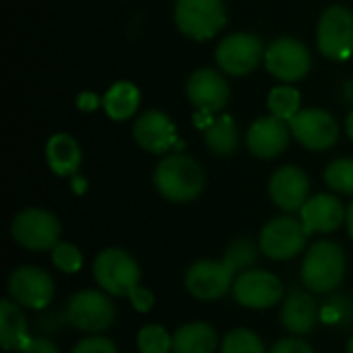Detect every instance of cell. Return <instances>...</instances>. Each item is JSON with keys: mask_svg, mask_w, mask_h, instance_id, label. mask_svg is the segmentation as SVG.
<instances>
[{"mask_svg": "<svg viewBox=\"0 0 353 353\" xmlns=\"http://www.w3.org/2000/svg\"><path fill=\"white\" fill-rule=\"evenodd\" d=\"M54 279L48 271L23 265L17 267L8 277V296L23 308L29 310H43L54 300Z\"/></svg>", "mask_w": 353, "mask_h": 353, "instance_id": "30bf717a", "label": "cell"}, {"mask_svg": "<svg viewBox=\"0 0 353 353\" xmlns=\"http://www.w3.org/2000/svg\"><path fill=\"white\" fill-rule=\"evenodd\" d=\"M308 240V232L304 223L296 217L281 215L271 219L259 238L261 252L273 261H290L298 256Z\"/></svg>", "mask_w": 353, "mask_h": 353, "instance_id": "9c48e42d", "label": "cell"}, {"mask_svg": "<svg viewBox=\"0 0 353 353\" xmlns=\"http://www.w3.org/2000/svg\"><path fill=\"white\" fill-rule=\"evenodd\" d=\"M99 105H103V99H99V95L93 93V91H83L77 97V108L83 110V112H93Z\"/></svg>", "mask_w": 353, "mask_h": 353, "instance_id": "74e56055", "label": "cell"}, {"mask_svg": "<svg viewBox=\"0 0 353 353\" xmlns=\"http://www.w3.org/2000/svg\"><path fill=\"white\" fill-rule=\"evenodd\" d=\"M290 137H292L290 122L277 116H263L250 124L246 132V145L254 157L273 159L288 149Z\"/></svg>", "mask_w": 353, "mask_h": 353, "instance_id": "ac0fdd59", "label": "cell"}, {"mask_svg": "<svg viewBox=\"0 0 353 353\" xmlns=\"http://www.w3.org/2000/svg\"><path fill=\"white\" fill-rule=\"evenodd\" d=\"M279 321H281L283 329L290 331L292 335H296V337L308 335L314 331L316 323L321 321L319 302L314 300L312 294L294 288L281 304Z\"/></svg>", "mask_w": 353, "mask_h": 353, "instance_id": "ffe728a7", "label": "cell"}, {"mask_svg": "<svg viewBox=\"0 0 353 353\" xmlns=\"http://www.w3.org/2000/svg\"><path fill=\"white\" fill-rule=\"evenodd\" d=\"M345 99H347V101H353V81H347V83H345Z\"/></svg>", "mask_w": 353, "mask_h": 353, "instance_id": "60d3db41", "label": "cell"}, {"mask_svg": "<svg viewBox=\"0 0 353 353\" xmlns=\"http://www.w3.org/2000/svg\"><path fill=\"white\" fill-rule=\"evenodd\" d=\"M46 161L56 176H74L83 163V151L70 134L56 132L46 143Z\"/></svg>", "mask_w": 353, "mask_h": 353, "instance_id": "44dd1931", "label": "cell"}, {"mask_svg": "<svg viewBox=\"0 0 353 353\" xmlns=\"http://www.w3.org/2000/svg\"><path fill=\"white\" fill-rule=\"evenodd\" d=\"M101 99H103V110L108 118L122 122V120L132 118V114H137L139 103H141V91L130 81H118L116 85L108 89V93Z\"/></svg>", "mask_w": 353, "mask_h": 353, "instance_id": "cb8c5ba5", "label": "cell"}, {"mask_svg": "<svg viewBox=\"0 0 353 353\" xmlns=\"http://www.w3.org/2000/svg\"><path fill=\"white\" fill-rule=\"evenodd\" d=\"M271 353H314V350L302 337H285L273 345Z\"/></svg>", "mask_w": 353, "mask_h": 353, "instance_id": "e575fe53", "label": "cell"}, {"mask_svg": "<svg viewBox=\"0 0 353 353\" xmlns=\"http://www.w3.org/2000/svg\"><path fill=\"white\" fill-rule=\"evenodd\" d=\"M221 353H267L263 339L250 329H234L221 341Z\"/></svg>", "mask_w": 353, "mask_h": 353, "instance_id": "83f0119b", "label": "cell"}, {"mask_svg": "<svg viewBox=\"0 0 353 353\" xmlns=\"http://www.w3.org/2000/svg\"><path fill=\"white\" fill-rule=\"evenodd\" d=\"M50 259H52V265L62 273H77L83 267V252L70 242L60 240L50 250Z\"/></svg>", "mask_w": 353, "mask_h": 353, "instance_id": "1f68e13d", "label": "cell"}, {"mask_svg": "<svg viewBox=\"0 0 353 353\" xmlns=\"http://www.w3.org/2000/svg\"><path fill=\"white\" fill-rule=\"evenodd\" d=\"M70 353H118V347L108 337H87L79 341Z\"/></svg>", "mask_w": 353, "mask_h": 353, "instance_id": "d6a6232c", "label": "cell"}, {"mask_svg": "<svg viewBox=\"0 0 353 353\" xmlns=\"http://www.w3.org/2000/svg\"><path fill=\"white\" fill-rule=\"evenodd\" d=\"M234 298L240 306L250 310L273 308L283 298V283L277 275L263 269H248L234 281Z\"/></svg>", "mask_w": 353, "mask_h": 353, "instance_id": "7c38bea8", "label": "cell"}, {"mask_svg": "<svg viewBox=\"0 0 353 353\" xmlns=\"http://www.w3.org/2000/svg\"><path fill=\"white\" fill-rule=\"evenodd\" d=\"M174 21L186 37L207 41L225 27L228 10L223 0H176Z\"/></svg>", "mask_w": 353, "mask_h": 353, "instance_id": "277c9868", "label": "cell"}, {"mask_svg": "<svg viewBox=\"0 0 353 353\" xmlns=\"http://www.w3.org/2000/svg\"><path fill=\"white\" fill-rule=\"evenodd\" d=\"M234 275L236 273L225 261L205 259L188 267L184 275V285L188 294L196 300H219L234 288Z\"/></svg>", "mask_w": 353, "mask_h": 353, "instance_id": "4fadbf2b", "label": "cell"}, {"mask_svg": "<svg viewBox=\"0 0 353 353\" xmlns=\"http://www.w3.org/2000/svg\"><path fill=\"white\" fill-rule=\"evenodd\" d=\"M29 325L17 302L2 300L0 302V345L6 352H23L29 343Z\"/></svg>", "mask_w": 353, "mask_h": 353, "instance_id": "7402d4cb", "label": "cell"}, {"mask_svg": "<svg viewBox=\"0 0 353 353\" xmlns=\"http://www.w3.org/2000/svg\"><path fill=\"white\" fill-rule=\"evenodd\" d=\"M153 186L170 203H190L205 188V172L196 159L170 153L155 165Z\"/></svg>", "mask_w": 353, "mask_h": 353, "instance_id": "6da1fadb", "label": "cell"}, {"mask_svg": "<svg viewBox=\"0 0 353 353\" xmlns=\"http://www.w3.org/2000/svg\"><path fill=\"white\" fill-rule=\"evenodd\" d=\"M21 353H60L56 343L48 337H31Z\"/></svg>", "mask_w": 353, "mask_h": 353, "instance_id": "8d00e7d4", "label": "cell"}, {"mask_svg": "<svg viewBox=\"0 0 353 353\" xmlns=\"http://www.w3.org/2000/svg\"><path fill=\"white\" fill-rule=\"evenodd\" d=\"M217 343V331L201 321L188 323L172 335L174 353H215Z\"/></svg>", "mask_w": 353, "mask_h": 353, "instance_id": "603a6c76", "label": "cell"}, {"mask_svg": "<svg viewBox=\"0 0 353 353\" xmlns=\"http://www.w3.org/2000/svg\"><path fill=\"white\" fill-rule=\"evenodd\" d=\"M300 101H302V95L296 87L292 85H279L275 89H271L269 93V99H267V105H269V112L271 116H277L285 122L294 120L300 112Z\"/></svg>", "mask_w": 353, "mask_h": 353, "instance_id": "484cf974", "label": "cell"}, {"mask_svg": "<svg viewBox=\"0 0 353 353\" xmlns=\"http://www.w3.org/2000/svg\"><path fill=\"white\" fill-rule=\"evenodd\" d=\"M325 182L331 190L339 194H353V159L341 157L327 165Z\"/></svg>", "mask_w": 353, "mask_h": 353, "instance_id": "f1b7e54d", "label": "cell"}, {"mask_svg": "<svg viewBox=\"0 0 353 353\" xmlns=\"http://www.w3.org/2000/svg\"><path fill=\"white\" fill-rule=\"evenodd\" d=\"M265 52L267 50L261 37L248 31H238L219 41L215 50V62L225 74L244 77L261 64Z\"/></svg>", "mask_w": 353, "mask_h": 353, "instance_id": "ba28073f", "label": "cell"}, {"mask_svg": "<svg viewBox=\"0 0 353 353\" xmlns=\"http://www.w3.org/2000/svg\"><path fill=\"white\" fill-rule=\"evenodd\" d=\"M345 269L347 261L343 248L337 242L319 240L308 248L302 261L300 277L312 294H329L343 283Z\"/></svg>", "mask_w": 353, "mask_h": 353, "instance_id": "7a4b0ae2", "label": "cell"}, {"mask_svg": "<svg viewBox=\"0 0 353 353\" xmlns=\"http://www.w3.org/2000/svg\"><path fill=\"white\" fill-rule=\"evenodd\" d=\"M238 128L232 116L223 114L217 116L209 128H205V145L211 153L219 155V157H228L232 153H236L238 149Z\"/></svg>", "mask_w": 353, "mask_h": 353, "instance_id": "d4e9b609", "label": "cell"}, {"mask_svg": "<svg viewBox=\"0 0 353 353\" xmlns=\"http://www.w3.org/2000/svg\"><path fill=\"white\" fill-rule=\"evenodd\" d=\"M137 347L141 353H170L172 335L161 325H147L137 335Z\"/></svg>", "mask_w": 353, "mask_h": 353, "instance_id": "4dcf8cb0", "label": "cell"}, {"mask_svg": "<svg viewBox=\"0 0 353 353\" xmlns=\"http://www.w3.org/2000/svg\"><path fill=\"white\" fill-rule=\"evenodd\" d=\"M68 325L85 333H101L116 321V306L101 290H81L66 304Z\"/></svg>", "mask_w": 353, "mask_h": 353, "instance_id": "8992f818", "label": "cell"}, {"mask_svg": "<svg viewBox=\"0 0 353 353\" xmlns=\"http://www.w3.org/2000/svg\"><path fill=\"white\" fill-rule=\"evenodd\" d=\"M265 66L275 79L290 85V83L304 79L310 72L312 56L306 43L294 37H279L267 48Z\"/></svg>", "mask_w": 353, "mask_h": 353, "instance_id": "8fae6325", "label": "cell"}, {"mask_svg": "<svg viewBox=\"0 0 353 353\" xmlns=\"http://www.w3.org/2000/svg\"><path fill=\"white\" fill-rule=\"evenodd\" d=\"M132 137L139 143L141 149L153 153V155H163L172 147H184V143L178 141L176 124L170 120L168 114L159 110H147L143 112L132 126Z\"/></svg>", "mask_w": 353, "mask_h": 353, "instance_id": "9a60e30c", "label": "cell"}, {"mask_svg": "<svg viewBox=\"0 0 353 353\" xmlns=\"http://www.w3.org/2000/svg\"><path fill=\"white\" fill-rule=\"evenodd\" d=\"M345 225H347V234L353 240V201L347 205V211H345Z\"/></svg>", "mask_w": 353, "mask_h": 353, "instance_id": "f35d334b", "label": "cell"}, {"mask_svg": "<svg viewBox=\"0 0 353 353\" xmlns=\"http://www.w3.org/2000/svg\"><path fill=\"white\" fill-rule=\"evenodd\" d=\"M310 192V180L302 168L283 165L269 180V196L285 213H300Z\"/></svg>", "mask_w": 353, "mask_h": 353, "instance_id": "e0dca14e", "label": "cell"}, {"mask_svg": "<svg viewBox=\"0 0 353 353\" xmlns=\"http://www.w3.org/2000/svg\"><path fill=\"white\" fill-rule=\"evenodd\" d=\"M128 300H130V304H132V308L137 312H149L153 308V304H155V296L147 288H141V285L130 292Z\"/></svg>", "mask_w": 353, "mask_h": 353, "instance_id": "d590c367", "label": "cell"}, {"mask_svg": "<svg viewBox=\"0 0 353 353\" xmlns=\"http://www.w3.org/2000/svg\"><path fill=\"white\" fill-rule=\"evenodd\" d=\"M259 250L261 246H256L250 238H238L228 246L223 261L232 267L234 273H244L254 267L259 259Z\"/></svg>", "mask_w": 353, "mask_h": 353, "instance_id": "4316f807", "label": "cell"}, {"mask_svg": "<svg viewBox=\"0 0 353 353\" xmlns=\"http://www.w3.org/2000/svg\"><path fill=\"white\" fill-rule=\"evenodd\" d=\"M345 130H347V137L353 141V110L347 114V120H345Z\"/></svg>", "mask_w": 353, "mask_h": 353, "instance_id": "ab89813d", "label": "cell"}, {"mask_svg": "<svg viewBox=\"0 0 353 353\" xmlns=\"http://www.w3.org/2000/svg\"><path fill=\"white\" fill-rule=\"evenodd\" d=\"M68 323V316H66V310L64 312H56V310H50V312H46V314H41L39 319H37V323H35V327L43 333V335H52V333H56V331H60L64 325Z\"/></svg>", "mask_w": 353, "mask_h": 353, "instance_id": "836d02e7", "label": "cell"}, {"mask_svg": "<svg viewBox=\"0 0 353 353\" xmlns=\"http://www.w3.org/2000/svg\"><path fill=\"white\" fill-rule=\"evenodd\" d=\"M292 137L310 151H327L339 139L337 120L319 108L300 110L294 120H290Z\"/></svg>", "mask_w": 353, "mask_h": 353, "instance_id": "5bb4252c", "label": "cell"}, {"mask_svg": "<svg viewBox=\"0 0 353 353\" xmlns=\"http://www.w3.org/2000/svg\"><path fill=\"white\" fill-rule=\"evenodd\" d=\"M60 221L54 213L37 207H29L19 211L10 221L12 240L33 252L52 250L60 242Z\"/></svg>", "mask_w": 353, "mask_h": 353, "instance_id": "5b68a950", "label": "cell"}, {"mask_svg": "<svg viewBox=\"0 0 353 353\" xmlns=\"http://www.w3.org/2000/svg\"><path fill=\"white\" fill-rule=\"evenodd\" d=\"M316 48L329 60H345L353 54V12L345 6H329L316 27Z\"/></svg>", "mask_w": 353, "mask_h": 353, "instance_id": "52a82bcc", "label": "cell"}, {"mask_svg": "<svg viewBox=\"0 0 353 353\" xmlns=\"http://www.w3.org/2000/svg\"><path fill=\"white\" fill-rule=\"evenodd\" d=\"M93 279L101 292L116 298H128L141 283V267L126 250L105 248L93 261Z\"/></svg>", "mask_w": 353, "mask_h": 353, "instance_id": "3957f363", "label": "cell"}, {"mask_svg": "<svg viewBox=\"0 0 353 353\" xmlns=\"http://www.w3.org/2000/svg\"><path fill=\"white\" fill-rule=\"evenodd\" d=\"M230 85L221 72L215 68H199L186 81V97L196 108V112L217 114L230 101Z\"/></svg>", "mask_w": 353, "mask_h": 353, "instance_id": "2e32d148", "label": "cell"}, {"mask_svg": "<svg viewBox=\"0 0 353 353\" xmlns=\"http://www.w3.org/2000/svg\"><path fill=\"white\" fill-rule=\"evenodd\" d=\"M345 353H353V337H350V341H347V347H345Z\"/></svg>", "mask_w": 353, "mask_h": 353, "instance_id": "b9f144b4", "label": "cell"}, {"mask_svg": "<svg viewBox=\"0 0 353 353\" xmlns=\"http://www.w3.org/2000/svg\"><path fill=\"white\" fill-rule=\"evenodd\" d=\"M321 321L339 329L353 325V298L335 296L321 308Z\"/></svg>", "mask_w": 353, "mask_h": 353, "instance_id": "f546056e", "label": "cell"}, {"mask_svg": "<svg viewBox=\"0 0 353 353\" xmlns=\"http://www.w3.org/2000/svg\"><path fill=\"white\" fill-rule=\"evenodd\" d=\"M345 207L333 194H314L306 201L300 211V221L310 234H329L345 223Z\"/></svg>", "mask_w": 353, "mask_h": 353, "instance_id": "d6986e66", "label": "cell"}]
</instances>
